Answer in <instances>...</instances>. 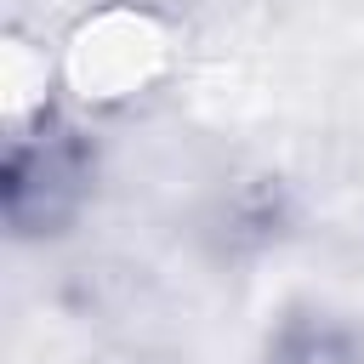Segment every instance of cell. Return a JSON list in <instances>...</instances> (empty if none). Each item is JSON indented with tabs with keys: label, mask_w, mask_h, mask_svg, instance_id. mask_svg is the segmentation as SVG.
<instances>
[{
	"label": "cell",
	"mask_w": 364,
	"mask_h": 364,
	"mask_svg": "<svg viewBox=\"0 0 364 364\" xmlns=\"http://www.w3.org/2000/svg\"><path fill=\"white\" fill-rule=\"evenodd\" d=\"M91 193V142L63 114H40L6 142L0 171V205L6 228L17 239H51L63 233Z\"/></svg>",
	"instance_id": "obj_1"
},
{
	"label": "cell",
	"mask_w": 364,
	"mask_h": 364,
	"mask_svg": "<svg viewBox=\"0 0 364 364\" xmlns=\"http://www.w3.org/2000/svg\"><path fill=\"white\" fill-rule=\"evenodd\" d=\"M267 364H364V336L324 307L290 313L273 341H267Z\"/></svg>",
	"instance_id": "obj_2"
}]
</instances>
